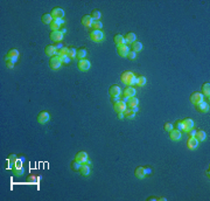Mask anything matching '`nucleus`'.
<instances>
[{
  "label": "nucleus",
  "instance_id": "f257e3e1",
  "mask_svg": "<svg viewBox=\"0 0 210 201\" xmlns=\"http://www.w3.org/2000/svg\"><path fill=\"white\" fill-rule=\"evenodd\" d=\"M120 80H121L122 83H125L127 85H131V87L137 84V76L133 74L132 71H124L120 75Z\"/></svg>",
  "mask_w": 210,
  "mask_h": 201
},
{
  "label": "nucleus",
  "instance_id": "f03ea898",
  "mask_svg": "<svg viewBox=\"0 0 210 201\" xmlns=\"http://www.w3.org/2000/svg\"><path fill=\"white\" fill-rule=\"evenodd\" d=\"M151 173H152L151 169L149 167H144V166H139L134 171V174H135V177L138 179H143V178H145L146 175H148Z\"/></svg>",
  "mask_w": 210,
  "mask_h": 201
},
{
  "label": "nucleus",
  "instance_id": "7ed1b4c3",
  "mask_svg": "<svg viewBox=\"0 0 210 201\" xmlns=\"http://www.w3.org/2000/svg\"><path fill=\"white\" fill-rule=\"evenodd\" d=\"M105 38V35L102 30H91L90 33V39L94 41V42H102Z\"/></svg>",
  "mask_w": 210,
  "mask_h": 201
},
{
  "label": "nucleus",
  "instance_id": "20e7f679",
  "mask_svg": "<svg viewBox=\"0 0 210 201\" xmlns=\"http://www.w3.org/2000/svg\"><path fill=\"white\" fill-rule=\"evenodd\" d=\"M195 108H196V110L199 112H201V114H207L209 111V104L205 101H201V102L196 103Z\"/></svg>",
  "mask_w": 210,
  "mask_h": 201
},
{
  "label": "nucleus",
  "instance_id": "39448f33",
  "mask_svg": "<svg viewBox=\"0 0 210 201\" xmlns=\"http://www.w3.org/2000/svg\"><path fill=\"white\" fill-rule=\"evenodd\" d=\"M135 93H137V90H135L133 87L129 85V87L124 90V93H122V99H121V101H126L127 98L133 97V96L135 95Z\"/></svg>",
  "mask_w": 210,
  "mask_h": 201
},
{
  "label": "nucleus",
  "instance_id": "423d86ee",
  "mask_svg": "<svg viewBox=\"0 0 210 201\" xmlns=\"http://www.w3.org/2000/svg\"><path fill=\"white\" fill-rule=\"evenodd\" d=\"M50 15L52 16V19H63L64 16V11L60 7H55L52 8L51 12H50Z\"/></svg>",
  "mask_w": 210,
  "mask_h": 201
},
{
  "label": "nucleus",
  "instance_id": "0eeeda50",
  "mask_svg": "<svg viewBox=\"0 0 210 201\" xmlns=\"http://www.w3.org/2000/svg\"><path fill=\"white\" fill-rule=\"evenodd\" d=\"M181 123H182V130L186 131V132L194 127V120H192L191 118H184Z\"/></svg>",
  "mask_w": 210,
  "mask_h": 201
},
{
  "label": "nucleus",
  "instance_id": "6e6552de",
  "mask_svg": "<svg viewBox=\"0 0 210 201\" xmlns=\"http://www.w3.org/2000/svg\"><path fill=\"white\" fill-rule=\"evenodd\" d=\"M49 66H50V68L51 69H54V70H56V69H59L61 66H62V62H61V60L59 59V56H52L51 59H50V61H49Z\"/></svg>",
  "mask_w": 210,
  "mask_h": 201
},
{
  "label": "nucleus",
  "instance_id": "1a4fd4ad",
  "mask_svg": "<svg viewBox=\"0 0 210 201\" xmlns=\"http://www.w3.org/2000/svg\"><path fill=\"white\" fill-rule=\"evenodd\" d=\"M113 109L114 111L118 112H124L126 110V103L124 101H118L117 103H113Z\"/></svg>",
  "mask_w": 210,
  "mask_h": 201
},
{
  "label": "nucleus",
  "instance_id": "9d476101",
  "mask_svg": "<svg viewBox=\"0 0 210 201\" xmlns=\"http://www.w3.org/2000/svg\"><path fill=\"white\" fill-rule=\"evenodd\" d=\"M50 119V115L47 112V111H41L39 115H38V122L40 124H44L47 122H49Z\"/></svg>",
  "mask_w": 210,
  "mask_h": 201
},
{
  "label": "nucleus",
  "instance_id": "9b49d317",
  "mask_svg": "<svg viewBox=\"0 0 210 201\" xmlns=\"http://www.w3.org/2000/svg\"><path fill=\"white\" fill-rule=\"evenodd\" d=\"M50 39L54 42H61L63 39V33H61L60 30H54L50 33Z\"/></svg>",
  "mask_w": 210,
  "mask_h": 201
},
{
  "label": "nucleus",
  "instance_id": "f8f14e48",
  "mask_svg": "<svg viewBox=\"0 0 210 201\" xmlns=\"http://www.w3.org/2000/svg\"><path fill=\"white\" fill-rule=\"evenodd\" d=\"M109 93H110L111 97H119V96L121 95V89H120L119 85L114 84V85H111V88H110V90H109Z\"/></svg>",
  "mask_w": 210,
  "mask_h": 201
},
{
  "label": "nucleus",
  "instance_id": "ddd939ff",
  "mask_svg": "<svg viewBox=\"0 0 210 201\" xmlns=\"http://www.w3.org/2000/svg\"><path fill=\"white\" fill-rule=\"evenodd\" d=\"M168 133H169V139H170V140H174V141L180 140V139H181V137H182V135H181L180 130H176V129L170 130Z\"/></svg>",
  "mask_w": 210,
  "mask_h": 201
},
{
  "label": "nucleus",
  "instance_id": "4468645a",
  "mask_svg": "<svg viewBox=\"0 0 210 201\" xmlns=\"http://www.w3.org/2000/svg\"><path fill=\"white\" fill-rule=\"evenodd\" d=\"M90 67H91L90 61H88V60H85V59L79 60V62H78V69H79V70H82V71H86V70H89V69H90Z\"/></svg>",
  "mask_w": 210,
  "mask_h": 201
},
{
  "label": "nucleus",
  "instance_id": "2eb2a0df",
  "mask_svg": "<svg viewBox=\"0 0 210 201\" xmlns=\"http://www.w3.org/2000/svg\"><path fill=\"white\" fill-rule=\"evenodd\" d=\"M187 146L189 150H195L199 146V140L195 137H189L187 140Z\"/></svg>",
  "mask_w": 210,
  "mask_h": 201
},
{
  "label": "nucleus",
  "instance_id": "dca6fc26",
  "mask_svg": "<svg viewBox=\"0 0 210 201\" xmlns=\"http://www.w3.org/2000/svg\"><path fill=\"white\" fill-rule=\"evenodd\" d=\"M62 24H63V19H52V21L49 25V27H50V29L52 32H54V30H60V27H61Z\"/></svg>",
  "mask_w": 210,
  "mask_h": 201
},
{
  "label": "nucleus",
  "instance_id": "f3484780",
  "mask_svg": "<svg viewBox=\"0 0 210 201\" xmlns=\"http://www.w3.org/2000/svg\"><path fill=\"white\" fill-rule=\"evenodd\" d=\"M129 51H130V49H129L127 45H121V46H118V48H117V53L119 54V56H121V58L127 56Z\"/></svg>",
  "mask_w": 210,
  "mask_h": 201
},
{
  "label": "nucleus",
  "instance_id": "a211bd4d",
  "mask_svg": "<svg viewBox=\"0 0 210 201\" xmlns=\"http://www.w3.org/2000/svg\"><path fill=\"white\" fill-rule=\"evenodd\" d=\"M201 101H203V95L201 93H192L190 95V102L192 104H196V103H199Z\"/></svg>",
  "mask_w": 210,
  "mask_h": 201
},
{
  "label": "nucleus",
  "instance_id": "6ab92c4d",
  "mask_svg": "<svg viewBox=\"0 0 210 201\" xmlns=\"http://www.w3.org/2000/svg\"><path fill=\"white\" fill-rule=\"evenodd\" d=\"M138 104H139V99L135 96L130 97V98L126 99V106H129L130 109H133V108L138 106Z\"/></svg>",
  "mask_w": 210,
  "mask_h": 201
},
{
  "label": "nucleus",
  "instance_id": "aec40b11",
  "mask_svg": "<svg viewBox=\"0 0 210 201\" xmlns=\"http://www.w3.org/2000/svg\"><path fill=\"white\" fill-rule=\"evenodd\" d=\"M75 160H77V161H78V162H81V164L86 162V160H88V153H86V152H84V151L78 152V153L76 154V157H75Z\"/></svg>",
  "mask_w": 210,
  "mask_h": 201
},
{
  "label": "nucleus",
  "instance_id": "412c9836",
  "mask_svg": "<svg viewBox=\"0 0 210 201\" xmlns=\"http://www.w3.org/2000/svg\"><path fill=\"white\" fill-rule=\"evenodd\" d=\"M92 22H94V19L91 18V15H84L82 18V24L85 27H91L92 26Z\"/></svg>",
  "mask_w": 210,
  "mask_h": 201
},
{
  "label": "nucleus",
  "instance_id": "4be33fe9",
  "mask_svg": "<svg viewBox=\"0 0 210 201\" xmlns=\"http://www.w3.org/2000/svg\"><path fill=\"white\" fill-rule=\"evenodd\" d=\"M44 51H46V54L48 56H55L56 55V53H57V50H56V48H55V46H52V45H49V46H47L46 47V49H44Z\"/></svg>",
  "mask_w": 210,
  "mask_h": 201
},
{
  "label": "nucleus",
  "instance_id": "5701e85b",
  "mask_svg": "<svg viewBox=\"0 0 210 201\" xmlns=\"http://www.w3.org/2000/svg\"><path fill=\"white\" fill-rule=\"evenodd\" d=\"M79 171H81L82 175H84V177H88V175L90 174V166L88 165L86 162H83L82 165H81V169H79Z\"/></svg>",
  "mask_w": 210,
  "mask_h": 201
},
{
  "label": "nucleus",
  "instance_id": "b1692460",
  "mask_svg": "<svg viewBox=\"0 0 210 201\" xmlns=\"http://www.w3.org/2000/svg\"><path fill=\"white\" fill-rule=\"evenodd\" d=\"M18 58H19V51H18L16 49H11L7 55H6V59H12V60H16Z\"/></svg>",
  "mask_w": 210,
  "mask_h": 201
},
{
  "label": "nucleus",
  "instance_id": "393cba45",
  "mask_svg": "<svg viewBox=\"0 0 210 201\" xmlns=\"http://www.w3.org/2000/svg\"><path fill=\"white\" fill-rule=\"evenodd\" d=\"M114 43L117 45V46H121V45H125V38L122 36L121 34H117L116 36H114Z\"/></svg>",
  "mask_w": 210,
  "mask_h": 201
},
{
  "label": "nucleus",
  "instance_id": "a878e982",
  "mask_svg": "<svg viewBox=\"0 0 210 201\" xmlns=\"http://www.w3.org/2000/svg\"><path fill=\"white\" fill-rule=\"evenodd\" d=\"M135 38H137V35L134 33H127L125 35V43H131L132 45L135 41Z\"/></svg>",
  "mask_w": 210,
  "mask_h": 201
},
{
  "label": "nucleus",
  "instance_id": "bb28decb",
  "mask_svg": "<svg viewBox=\"0 0 210 201\" xmlns=\"http://www.w3.org/2000/svg\"><path fill=\"white\" fill-rule=\"evenodd\" d=\"M41 20H42V22H43V24H46V25H50V24H51V21H52V16L50 15V13H46V14H43V15L41 16Z\"/></svg>",
  "mask_w": 210,
  "mask_h": 201
},
{
  "label": "nucleus",
  "instance_id": "cd10ccee",
  "mask_svg": "<svg viewBox=\"0 0 210 201\" xmlns=\"http://www.w3.org/2000/svg\"><path fill=\"white\" fill-rule=\"evenodd\" d=\"M195 138H196L199 141H203V140L207 138V133H205L204 131H202V130L196 131V133H195Z\"/></svg>",
  "mask_w": 210,
  "mask_h": 201
},
{
  "label": "nucleus",
  "instance_id": "c85d7f7f",
  "mask_svg": "<svg viewBox=\"0 0 210 201\" xmlns=\"http://www.w3.org/2000/svg\"><path fill=\"white\" fill-rule=\"evenodd\" d=\"M56 56H59V59L61 60L62 64H68V63L70 62V59H69L68 55H62V54H60V53L57 51V53H56Z\"/></svg>",
  "mask_w": 210,
  "mask_h": 201
},
{
  "label": "nucleus",
  "instance_id": "c756f323",
  "mask_svg": "<svg viewBox=\"0 0 210 201\" xmlns=\"http://www.w3.org/2000/svg\"><path fill=\"white\" fill-rule=\"evenodd\" d=\"M86 54H88L86 49H84V48H79V49H77V55H76V58H78L79 60H83V59H85Z\"/></svg>",
  "mask_w": 210,
  "mask_h": 201
},
{
  "label": "nucleus",
  "instance_id": "7c9ffc66",
  "mask_svg": "<svg viewBox=\"0 0 210 201\" xmlns=\"http://www.w3.org/2000/svg\"><path fill=\"white\" fill-rule=\"evenodd\" d=\"M141 49H143V43H141V42L134 41V42L132 43V50H133V51L138 53V51H140Z\"/></svg>",
  "mask_w": 210,
  "mask_h": 201
},
{
  "label": "nucleus",
  "instance_id": "2f4dec72",
  "mask_svg": "<svg viewBox=\"0 0 210 201\" xmlns=\"http://www.w3.org/2000/svg\"><path fill=\"white\" fill-rule=\"evenodd\" d=\"M124 115H125V118L127 119H133L135 117V112L132 110V109H126L124 111Z\"/></svg>",
  "mask_w": 210,
  "mask_h": 201
},
{
  "label": "nucleus",
  "instance_id": "473e14b6",
  "mask_svg": "<svg viewBox=\"0 0 210 201\" xmlns=\"http://www.w3.org/2000/svg\"><path fill=\"white\" fill-rule=\"evenodd\" d=\"M201 94L209 97V95H210V84H209V83H204V84L202 85V93H201Z\"/></svg>",
  "mask_w": 210,
  "mask_h": 201
},
{
  "label": "nucleus",
  "instance_id": "72a5a7b5",
  "mask_svg": "<svg viewBox=\"0 0 210 201\" xmlns=\"http://www.w3.org/2000/svg\"><path fill=\"white\" fill-rule=\"evenodd\" d=\"M146 84V77L140 75V76H137V85L139 87H144Z\"/></svg>",
  "mask_w": 210,
  "mask_h": 201
},
{
  "label": "nucleus",
  "instance_id": "f704fd0d",
  "mask_svg": "<svg viewBox=\"0 0 210 201\" xmlns=\"http://www.w3.org/2000/svg\"><path fill=\"white\" fill-rule=\"evenodd\" d=\"M100 16H102V14H100V12H99L98 9H94V11H92L91 18L94 19V21H98V20L100 19Z\"/></svg>",
  "mask_w": 210,
  "mask_h": 201
},
{
  "label": "nucleus",
  "instance_id": "c9c22d12",
  "mask_svg": "<svg viewBox=\"0 0 210 201\" xmlns=\"http://www.w3.org/2000/svg\"><path fill=\"white\" fill-rule=\"evenodd\" d=\"M102 27H103V24H102L99 20H98V21H94V22H92V26H91L92 30H100Z\"/></svg>",
  "mask_w": 210,
  "mask_h": 201
},
{
  "label": "nucleus",
  "instance_id": "e433bc0d",
  "mask_svg": "<svg viewBox=\"0 0 210 201\" xmlns=\"http://www.w3.org/2000/svg\"><path fill=\"white\" fill-rule=\"evenodd\" d=\"M76 55H77V50H76L75 48H69V51H68V56H69V59H70V60H71V59H75Z\"/></svg>",
  "mask_w": 210,
  "mask_h": 201
},
{
  "label": "nucleus",
  "instance_id": "4c0bfd02",
  "mask_svg": "<svg viewBox=\"0 0 210 201\" xmlns=\"http://www.w3.org/2000/svg\"><path fill=\"white\" fill-rule=\"evenodd\" d=\"M81 165H82V164H81V162H78L77 160H74V161L71 162V167H73V170H74V171H79Z\"/></svg>",
  "mask_w": 210,
  "mask_h": 201
},
{
  "label": "nucleus",
  "instance_id": "58836bf2",
  "mask_svg": "<svg viewBox=\"0 0 210 201\" xmlns=\"http://www.w3.org/2000/svg\"><path fill=\"white\" fill-rule=\"evenodd\" d=\"M16 156L15 154H12V156H9V158H8V164H9V166H12L13 167V165L15 164V161H16Z\"/></svg>",
  "mask_w": 210,
  "mask_h": 201
},
{
  "label": "nucleus",
  "instance_id": "ea45409f",
  "mask_svg": "<svg viewBox=\"0 0 210 201\" xmlns=\"http://www.w3.org/2000/svg\"><path fill=\"white\" fill-rule=\"evenodd\" d=\"M16 60H12V59H6V66L8 68H13L14 67V63H15Z\"/></svg>",
  "mask_w": 210,
  "mask_h": 201
},
{
  "label": "nucleus",
  "instance_id": "a19ab883",
  "mask_svg": "<svg viewBox=\"0 0 210 201\" xmlns=\"http://www.w3.org/2000/svg\"><path fill=\"white\" fill-rule=\"evenodd\" d=\"M13 170V173L15 174V175H22L24 174V169L21 167V169H12Z\"/></svg>",
  "mask_w": 210,
  "mask_h": 201
},
{
  "label": "nucleus",
  "instance_id": "79ce46f5",
  "mask_svg": "<svg viewBox=\"0 0 210 201\" xmlns=\"http://www.w3.org/2000/svg\"><path fill=\"white\" fill-rule=\"evenodd\" d=\"M127 58H129L130 60H134V59L137 58V53H135V51H133V50L129 51V54H127Z\"/></svg>",
  "mask_w": 210,
  "mask_h": 201
},
{
  "label": "nucleus",
  "instance_id": "37998d69",
  "mask_svg": "<svg viewBox=\"0 0 210 201\" xmlns=\"http://www.w3.org/2000/svg\"><path fill=\"white\" fill-rule=\"evenodd\" d=\"M173 126H175V129H176V130H182V123L180 120H176Z\"/></svg>",
  "mask_w": 210,
  "mask_h": 201
},
{
  "label": "nucleus",
  "instance_id": "c03bdc74",
  "mask_svg": "<svg viewBox=\"0 0 210 201\" xmlns=\"http://www.w3.org/2000/svg\"><path fill=\"white\" fill-rule=\"evenodd\" d=\"M164 129H165L167 132H169L170 130H173V124H170V123H166V124H165V126H164Z\"/></svg>",
  "mask_w": 210,
  "mask_h": 201
},
{
  "label": "nucleus",
  "instance_id": "a18cd8bd",
  "mask_svg": "<svg viewBox=\"0 0 210 201\" xmlns=\"http://www.w3.org/2000/svg\"><path fill=\"white\" fill-rule=\"evenodd\" d=\"M68 51H69V48H67V47H63L61 50H59V53L62 54V55H68Z\"/></svg>",
  "mask_w": 210,
  "mask_h": 201
},
{
  "label": "nucleus",
  "instance_id": "49530a36",
  "mask_svg": "<svg viewBox=\"0 0 210 201\" xmlns=\"http://www.w3.org/2000/svg\"><path fill=\"white\" fill-rule=\"evenodd\" d=\"M195 133H196V131H195L194 129H190V130H188V131H187L188 137H195Z\"/></svg>",
  "mask_w": 210,
  "mask_h": 201
},
{
  "label": "nucleus",
  "instance_id": "de8ad7c7",
  "mask_svg": "<svg viewBox=\"0 0 210 201\" xmlns=\"http://www.w3.org/2000/svg\"><path fill=\"white\" fill-rule=\"evenodd\" d=\"M63 47H64V46H63L61 42H57V43L55 45V48H56V50H57V51H59V50H61Z\"/></svg>",
  "mask_w": 210,
  "mask_h": 201
},
{
  "label": "nucleus",
  "instance_id": "09e8293b",
  "mask_svg": "<svg viewBox=\"0 0 210 201\" xmlns=\"http://www.w3.org/2000/svg\"><path fill=\"white\" fill-rule=\"evenodd\" d=\"M117 116H118V119H124V118H125L124 112H118V114H117Z\"/></svg>",
  "mask_w": 210,
  "mask_h": 201
},
{
  "label": "nucleus",
  "instance_id": "8fccbe9b",
  "mask_svg": "<svg viewBox=\"0 0 210 201\" xmlns=\"http://www.w3.org/2000/svg\"><path fill=\"white\" fill-rule=\"evenodd\" d=\"M111 99H112V102H113V103H117L118 101H120V99H119V97H111Z\"/></svg>",
  "mask_w": 210,
  "mask_h": 201
},
{
  "label": "nucleus",
  "instance_id": "3c124183",
  "mask_svg": "<svg viewBox=\"0 0 210 201\" xmlns=\"http://www.w3.org/2000/svg\"><path fill=\"white\" fill-rule=\"evenodd\" d=\"M132 110H133V111H134V112L137 114V112L139 111V109H138V106H135V108H133V109H132Z\"/></svg>",
  "mask_w": 210,
  "mask_h": 201
},
{
  "label": "nucleus",
  "instance_id": "603ef678",
  "mask_svg": "<svg viewBox=\"0 0 210 201\" xmlns=\"http://www.w3.org/2000/svg\"><path fill=\"white\" fill-rule=\"evenodd\" d=\"M156 199H158V198H155V196H149V198H148V200H156Z\"/></svg>",
  "mask_w": 210,
  "mask_h": 201
}]
</instances>
